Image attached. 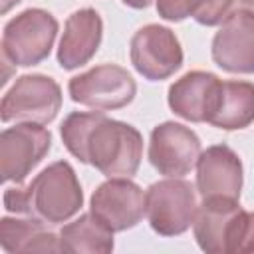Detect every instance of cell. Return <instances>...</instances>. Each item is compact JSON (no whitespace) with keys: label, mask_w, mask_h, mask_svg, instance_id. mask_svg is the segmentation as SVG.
I'll return each mask as SVG.
<instances>
[{"label":"cell","mask_w":254,"mask_h":254,"mask_svg":"<svg viewBox=\"0 0 254 254\" xmlns=\"http://www.w3.org/2000/svg\"><path fill=\"white\" fill-rule=\"evenodd\" d=\"M81 206L83 190L67 161L48 165L26 187L16 185L4 190V208L8 212L36 216L48 224L67 222Z\"/></svg>","instance_id":"obj_1"},{"label":"cell","mask_w":254,"mask_h":254,"mask_svg":"<svg viewBox=\"0 0 254 254\" xmlns=\"http://www.w3.org/2000/svg\"><path fill=\"white\" fill-rule=\"evenodd\" d=\"M85 159L107 179H131L143 159V135L137 127L103 115L87 135Z\"/></svg>","instance_id":"obj_2"},{"label":"cell","mask_w":254,"mask_h":254,"mask_svg":"<svg viewBox=\"0 0 254 254\" xmlns=\"http://www.w3.org/2000/svg\"><path fill=\"white\" fill-rule=\"evenodd\" d=\"M60 24L42 8H26L6 22L2 32V58L12 65L30 67L48 60Z\"/></svg>","instance_id":"obj_3"},{"label":"cell","mask_w":254,"mask_h":254,"mask_svg":"<svg viewBox=\"0 0 254 254\" xmlns=\"http://www.w3.org/2000/svg\"><path fill=\"white\" fill-rule=\"evenodd\" d=\"M196 210V189L183 177H167L145 190V216L159 236L185 234Z\"/></svg>","instance_id":"obj_4"},{"label":"cell","mask_w":254,"mask_h":254,"mask_svg":"<svg viewBox=\"0 0 254 254\" xmlns=\"http://www.w3.org/2000/svg\"><path fill=\"white\" fill-rule=\"evenodd\" d=\"M62 109L60 83L44 73L20 75L4 93L0 103V119L4 123H38L48 125Z\"/></svg>","instance_id":"obj_5"},{"label":"cell","mask_w":254,"mask_h":254,"mask_svg":"<svg viewBox=\"0 0 254 254\" xmlns=\"http://www.w3.org/2000/svg\"><path fill=\"white\" fill-rule=\"evenodd\" d=\"M67 91L73 103L93 111H113L127 107L135 99L137 83L125 67L101 64L73 75L67 83Z\"/></svg>","instance_id":"obj_6"},{"label":"cell","mask_w":254,"mask_h":254,"mask_svg":"<svg viewBox=\"0 0 254 254\" xmlns=\"http://www.w3.org/2000/svg\"><path fill=\"white\" fill-rule=\"evenodd\" d=\"M129 58L139 75L149 81H163L181 69L183 48L171 28L147 24L133 34Z\"/></svg>","instance_id":"obj_7"},{"label":"cell","mask_w":254,"mask_h":254,"mask_svg":"<svg viewBox=\"0 0 254 254\" xmlns=\"http://www.w3.org/2000/svg\"><path fill=\"white\" fill-rule=\"evenodd\" d=\"M52 133L38 123H16L0 133V175L8 183H24L32 169L48 155Z\"/></svg>","instance_id":"obj_8"},{"label":"cell","mask_w":254,"mask_h":254,"mask_svg":"<svg viewBox=\"0 0 254 254\" xmlns=\"http://www.w3.org/2000/svg\"><path fill=\"white\" fill-rule=\"evenodd\" d=\"M198 135L175 121H165L153 127L149 137V163L159 175L185 177L189 175L200 157Z\"/></svg>","instance_id":"obj_9"},{"label":"cell","mask_w":254,"mask_h":254,"mask_svg":"<svg viewBox=\"0 0 254 254\" xmlns=\"http://www.w3.org/2000/svg\"><path fill=\"white\" fill-rule=\"evenodd\" d=\"M89 212L111 232H125L143 220L145 192L127 177H111L93 190Z\"/></svg>","instance_id":"obj_10"},{"label":"cell","mask_w":254,"mask_h":254,"mask_svg":"<svg viewBox=\"0 0 254 254\" xmlns=\"http://www.w3.org/2000/svg\"><path fill=\"white\" fill-rule=\"evenodd\" d=\"M210 54L228 73H254V14L244 8L232 10L214 34Z\"/></svg>","instance_id":"obj_11"},{"label":"cell","mask_w":254,"mask_h":254,"mask_svg":"<svg viewBox=\"0 0 254 254\" xmlns=\"http://www.w3.org/2000/svg\"><path fill=\"white\" fill-rule=\"evenodd\" d=\"M244 183L242 161L228 145H212L196 161V190L204 198L240 200Z\"/></svg>","instance_id":"obj_12"},{"label":"cell","mask_w":254,"mask_h":254,"mask_svg":"<svg viewBox=\"0 0 254 254\" xmlns=\"http://www.w3.org/2000/svg\"><path fill=\"white\" fill-rule=\"evenodd\" d=\"M103 38V20L93 8L75 10L67 16L58 48V64L71 71L85 65L99 50Z\"/></svg>","instance_id":"obj_13"},{"label":"cell","mask_w":254,"mask_h":254,"mask_svg":"<svg viewBox=\"0 0 254 254\" xmlns=\"http://www.w3.org/2000/svg\"><path fill=\"white\" fill-rule=\"evenodd\" d=\"M220 81L214 73L192 69L169 87V107L175 115L190 123H206L216 101Z\"/></svg>","instance_id":"obj_14"},{"label":"cell","mask_w":254,"mask_h":254,"mask_svg":"<svg viewBox=\"0 0 254 254\" xmlns=\"http://www.w3.org/2000/svg\"><path fill=\"white\" fill-rule=\"evenodd\" d=\"M238 200L204 198L198 204L192 232L198 248L206 254H226V234L232 218L240 210Z\"/></svg>","instance_id":"obj_15"},{"label":"cell","mask_w":254,"mask_h":254,"mask_svg":"<svg viewBox=\"0 0 254 254\" xmlns=\"http://www.w3.org/2000/svg\"><path fill=\"white\" fill-rule=\"evenodd\" d=\"M206 123L224 131L246 129L254 123V83L240 79L220 81L216 101Z\"/></svg>","instance_id":"obj_16"},{"label":"cell","mask_w":254,"mask_h":254,"mask_svg":"<svg viewBox=\"0 0 254 254\" xmlns=\"http://www.w3.org/2000/svg\"><path fill=\"white\" fill-rule=\"evenodd\" d=\"M0 246L8 254L16 252H62L60 234L46 228V222L36 216L0 218Z\"/></svg>","instance_id":"obj_17"},{"label":"cell","mask_w":254,"mask_h":254,"mask_svg":"<svg viewBox=\"0 0 254 254\" xmlns=\"http://www.w3.org/2000/svg\"><path fill=\"white\" fill-rule=\"evenodd\" d=\"M62 252L73 254H109L113 252V232L91 212L79 214L60 230Z\"/></svg>","instance_id":"obj_18"},{"label":"cell","mask_w":254,"mask_h":254,"mask_svg":"<svg viewBox=\"0 0 254 254\" xmlns=\"http://www.w3.org/2000/svg\"><path fill=\"white\" fill-rule=\"evenodd\" d=\"M236 0H155L157 12L167 22L192 18L200 26H218L232 12Z\"/></svg>","instance_id":"obj_19"},{"label":"cell","mask_w":254,"mask_h":254,"mask_svg":"<svg viewBox=\"0 0 254 254\" xmlns=\"http://www.w3.org/2000/svg\"><path fill=\"white\" fill-rule=\"evenodd\" d=\"M103 115H105V111H73V113H69L62 121V125H60L62 141H64L65 149L79 163H85L87 165V159H85L87 135L101 121Z\"/></svg>","instance_id":"obj_20"},{"label":"cell","mask_w":254,"mask_h":254,"mask_svg":"<svg viewBox=\"0 0 254 254\" xmlns=\"http://www.w3.org/2000/svg\"><path fill=\"white\" fill-rule=\"evenodd\" d=\"M226 254H254V212L240 208L232 218L226 234Z\"/></svg>","instance_id":"obj_21"},{"label":"cell","mask_w":254,"mask_h":254,"mask_svg":"<svg viewBox=\"0 0 254 254\" xmlns=\"http://www.w3.org/2000/svg\"><path fill=\"white\" fill-rule=\"evenodd\" d=\"M121 2L129 8H133V10H145L153 4V0H121Z\"/></svg>","instance_id":"obj_22"},{"label":"cell","mask_w":254,"mask_h":254,"mask_svg":"<svg viewBox=\"0 0 254 254\" xmlns=\"http://www.w3.org/2000/svg\"><path fill=\"white\" fill-rule=\"evenodd\" d=\"M22 0H0V14H8L10 8H14L16 4H20Z\"/></svg>","instance_id":"obj_23"},{"label":"cell","mask_w":254,"mask_h":254,"mask_svg":"<svg viewBox=\"0 0 254 254\" xmlns=\"http://www.w3.org/2000/svg\"><path fill=\"white\" fill-rule=\"evenodd\" d=\"M240 4H242L244 10H248V12L254 14V0H240Z\"/></svg>","instance_id":"obj_24"}]
</instances>
